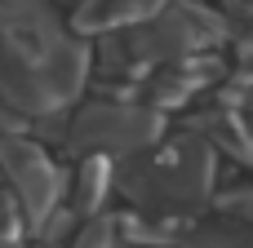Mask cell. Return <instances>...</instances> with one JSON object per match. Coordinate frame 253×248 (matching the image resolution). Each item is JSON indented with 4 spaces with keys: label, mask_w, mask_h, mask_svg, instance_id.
<instances>
[{
    "label": "cell",
    "mask_w": 253,
    "mask_h": 248,
    "mask_svg": "<svg viewBox=\"0 0 253 248\" xmlns=\"http://www.w3.org/2000/svg\"><path fill=\"white\" fill-rule=\"evenodd\" d=\"M160 9V0H84V9L76 13L80 31H102V27H120V22H142Z\"/></svg>",
    "instance_id": "obj_2"
},
{
    "label": "cell",
    "mask_w": 253,
    "mask_h": 248,
    "mask_svg": "<svg viewBox=\"0 0 253 248\" xmlns=\"http://www.w3.org/2000/svg\"><path fill=\"white\" fill-rule=\"evenodd\" d=\"M76 248H111V222L84 226V231L76 235Z\"/></svg>",
    "instance_id": "obj_3"
},
{
    "label": "cell",
    "mask_w": 253,
    "mask_h": 248,
    "mask_svg": "<svg viewBox=\"0 0 253 248\" xmlns=\"http://www.w3.org/2000/svg\"><path fill=\"white\" fill-rule=\"evenodd\" d=\"M0 164L9 169L13 186H18V200L27 204L31 222H40L49 213V204L58 200V173L49 169V160L36 146H27V142H4L0 146Z\"/></svg>",
    "instance_id": "obj_1"
}]
</instances>
